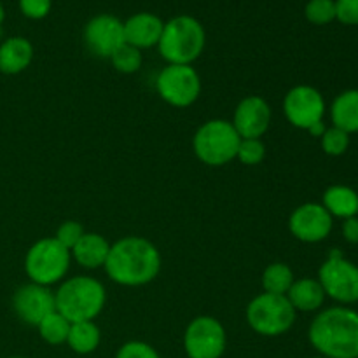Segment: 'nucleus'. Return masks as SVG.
Returning <instances> with one entry per match:
<instances>
[{
	"instance_id": "nucleus-1",
	"label": "nucleus",
	"mask_w": 358,
	"mask_h": 358,
	"mask_svg": "<svg viewBox=\"0 0 358 358\" xmlns=\"http://www.w3.org/2000/svg\"><path fill=\"white\" fill-rule=\"evenodd\" d=\"M161 264L163 259L152 241L142 236H124L110 245L103 269L117 285L143 287L157 278Z\"/></svg>"
},
{
	"instance_id": "nucleus-11",
	"label": "nucleus",
	"mask_w": 358,
	"mask_h": 358,
	"mask_svg": "<svg viewBox=\"0 0 358 358\" xmlns=\"http://www.w3.org/2000/svg\"><path fill=\"white\" fill-rule=\"evenodd\" d=\"M325 110L324 94L310 84L294 86L283 98V114L294 128L308 131L313 124L324 121Z\"/></svg>"
},
{
	"instance_id": "nucleus-34",
	"label": "nucleus",
	"mask_w": 358,
	"mask_h": 358,
	"mask_svg": "<svg viewBox=\"0 0 358 358\" xmlns=\"http://www.w3.org/2000/svg\"><path fill=\"white\" fill-rule=\"evenodd\" d=\"M325 129H327V126H325L324 121L317 122V124L311 126L310 129H308V133H310L311 136H315V138H322V135L325 133Z\"/></svg>"
},
{
	"instance_id": "nucleus-17",
	"label": "nucleus",
	"mask_w": 358,
	"mask_h": 358,
	"mask_svg": "<svg viewBox=\"0 0 358 358\" xmlns=\"http://www.w3.org/2000/svg\"><path fill=\"white\" fill-rule=\"evenodd\" d=\"M34 59V45L24 37H9L0 44V72L16 76L24 72Z\"/></svg>"
},
{
	"instance_id": "nucleus-16",
	"label": "nucleus",
	"mask_w": 358,
	"mask_h": 358,
	"mask_svg": "<svg viewBox=\"0 0 358 358\" xmlns=\"http://www.w3.org/2000/svg\"><path fill=\"white\" fill-rule=\"evenodd\" d=\"M163 28L164 21L157 14L136 13L124 21V41L140 51L157 48Z\"/></svg>"
},
{
	"instance_id": "nucleus-18",
	"label": "nucleus",
	"mask_w": 358,
	"mask_h": 358,
	"mask_svg": "<svg viewBox=\"0 0 358 358\" xmlns=\"http://www.w3.org/2000/svg\"><path fill=\"white\" fill-rule=\"evenodd\" d=\"M108 250H110V243L107 238L98 233H84L76 247L70 250V255L83 268L98 269L105 266Z\"/></svg>"
},
{
	"instance_id": "nucleus-25",
	"label": "nucleus",
	"mask_w": 358,
	"mask_h": 358,
	"mask_svg": "<svg viewBox=\"0 0 358 358\" xmlns=\"http://www.w3.org/2000/svg\"><path fill=\"white\" fill-rule=\"evenodd\" d=\"M108 59L119 73H135L142 66V51L124 42Z\"/></svg>"
},
{
	"instance_id": "nucleus-9",
	"label": "nucleus",
	"mask_w": 358,
	"mask_h": 358,
	"mask_svg": "<svg viewBox=\"0 0 358 358\" xmlns=\"http://www.w3.org/2000/svg\"><path fill=\"white\" fill-rule=\"evenodd\" d=\"M156 90L171 107H191L201 94V77L192 65H166L157 76Z\"/></svg>"
},
{
	"instance_id": "nucleus-21",
	"label": "nucleus",
	"mask_w": 358,
	"mask_h": 358,
	"mask_svg": "<svg viewBox=\"0 0 358 358\" xmlns=\"http://www.w3.org/2000/svg\"><path fill=\"white\" fill-rule=\"evenodd\" d=\"M332 126L348 135L358 133V90H346L334 98L331 105Z\"/></svg>"
},
{
	"instance_id": "nucleus-2",
	"label": "nucleus",
	"mask_w": 358,
	"mask_h": 358,
	"mask_svg": "<svg viewBox=\"0 0 358 358\" xmlns=\"http://www.w3.org/2000/svg\"><path fill=\"white\" fill-rule=\"evenodd\" d=\"M308 338L320 357L358 358V311L350 306L318 311Z\"/></svg>"
},
{
	"instance_id": "nucleus-19",
	"label": "nucleus",
	"mask_w": 358,
	"mask_h": 358,
	"mask_svg": "<svg viewBox=\"0 0 358 358\" xmlns=\"http://www.w3.org/2000/svg\"><path fill=\"white\" fill-rule=\"evenodd\" d=\"M325 292L322 289L320 282L317 278H299L294 280L292 287L287 292V299L292 304V308L301 313H313L320 311L325 303Z\"/></svg>"
},
{
	"instance_id": "nucleus-13",
	"label": "nucleus",
	"mask_w": 358,
	"mask_h": 358,
	"mask_svg": "<svg viewBox=\"0 0 358 358\" xmlns=\"http://www.w3.org/2000/svg\"><path fill=\"white\" fill-rule=\"evenodd\" d=\"M84 42L98 58H110L124 44V23L114 14H98L84 27Z\"/></svg>"
},
{
	"instance_id": "nucleus-36",
	"label": "nucleus",
	"mask_w": 358,
	"mask_h": 358,
	"mask_svg": "<svg viewBox=\"0 0 358 358\" xmlns=\"http://www.w3.org/2000/svg\"><path fill=\"white\" fill-rule=\"evenodd\" d=\"M10 358H23V357H10Z\"/></svg>"
},
{
	"instance_id": "nucleus-8",
	"label": "nucleus",
	"mask_w": 358,
	"mask_h": 358,
	"mask_svg": "<svg viewBox=\"0 0 358 358\" xmlns=\"http://www.w3.org/2000/svg\"><path fill=\"white\" fill-rule=\"evenodd\" d=\"M318 282L325 296L339 306L358 303V266L339 250H332L318 269Z\"/></svg>"
},
{
	"instance_id": "nucleus-5",
	"label": "nucleus",
	"mask_w": 358,
	"mask_h": 358,
	"mask_svg": "<svg viewBox=\"0 0 358 358\" xmlns=\"http://www.w3.org/2000/svg\"><path fill=\"white\" fill-rule=\"evenodd\" d=\"M241 136L233 122L226 119H212L201 124L192 138L196 157L206 166L219 168L236 159Z\"/></svg>"
},
{
	"instance_id": "nucleus-14",
	"label": "nucleus",
	"mask_w": 358,
	"mask_h": 358,
	"mask_svg": "<svg viewBox=\"0 0 358 358\" xmlns=\"http://www.w3.org/2000/svg\"><path fill=\"white\" fill-rule=\"evenodd\" d=\"M13 308L20 320L37 327L49 313L56 310L55 292L49 287L30 282L14 292Z\"/></svg>"
},
{
	"instance_id": "nucleus-12",
	"label": "nucleus",
	"mask_w": 358,
	"mask_h": 358,
	"mask_svg": "<svg viewBox=\"0 0 358 358\" xmlns=\"http://www.w3.org/2000/svg\"><path fill=\"white\" fill-rule=\"evenodd\" d=\"M332 227H334V219L322 203H304L290 213V233L303 243L313 245L325 241L331 236Z\"/></svg>"
},
{
	"instance_id": "nucleus-7",
	"label": "nucleus",
	"mask_w": 358,
	"mask_h": 358,
	"mask_svg": "<svg viewBox=\"0 0 358 358\" xmlns=\"http://www.w3.org/2000/svg\"><path fill=\"white\" fill-rule=\"evenodd\" d=\"M297 311L289 303L287 296L262 292L248 303L247 322L254 332L264 338H276L296 324Z\"/></svg>"
},
{
	"instance_id": "nucleus-26",
	"label": "nucleus",
	"mask_w": 358,
	"mask_h": 358,
	"mask_svg": "<svg viewBox=\"0 0 358 358\" xmlns=\"http://www.w3.org/2000/svg\"><path fill=\"white\" fill-rule=\"evenodd\" d=\"M352 135H348L343 129L336 128V126H331V128L325 129V133L320 138V145L324 149V152L331 157H339L343 154H346V150L350 149V138Z\"/></svg>"
},
{
	"instance_id": "nucleus-22",
	"label": "nucleus",
	"mask_w": 358,
	"mask_h": 358,
	"mask_svg": "<svg viewBox=\"0 0 358 358\" xmlns=\"http://www.w3.org/2000/svg\"><path fill=\"white\" fill-rule=\"evenodd\" d=\"M101 341L100 329L94 322H79V324H70L69 338L66 345L70 350L79 355H90L98 348Z\"/></svg>"
},
{
	"instance_id": "nucleus-30",
	"label": "nucleus",
	"mask_w": 358,
	"mask_h": 358,
	"mask_svg": "<svg viewBox=\"0 0 358 358\" xmlns=\"http://www.w3.org/2000/svg\"><path fill=\"white\" fill-rule=\"evenodd\" d=\"M115 358H161L159 353L143 341H128L117 350Z\"/></svg>"
},
{
	"instance_id": "nucleus-15",
	"label": "nucleus",
	"mask_w": 358,
	"mask_h": 358,
	"mask_svg": "<svg viewBox=\"0 0 358 358\" xmlns=\"http://www.w3.org/2000/svg\"><path fill=\"white\" fill-rule=\"evenodd\" d=\"M273 112L262 96L252 94L238 103L233 115V126L241 138H261L271 124Z\"/></svg>"
},
{
	"instance_id": "nucleus-29",
	"label": "nucleus",
	"mask_w": 358,
	"mask_h": 358,
	"mask_svg": "<svg viewBox=\"0 0 358 358\" xmlns=\"http://www.w3.org/2000/svg\"><path fill=\"white\" fill-rule=\"evenodd\" d=\"M84 233H86V231H84V227L80 226L79 222H76V220H66V222H63L62 226L58 227L55 238L63 245V247L72 250V248L76 247L77 241L83 238Z\"/></svg>"
},
{
	"instance_id": "nucleus-23",
	"label": "nucleus",
	"mask_w": 358,
	"mask_h": 358,
	"mask_svg": "<svg viewBox=\"0 0 358 358\" xmlns=\"http://www.w3.org/2000/svg\"><path fill=\"white\" fill-rule=\"evenodd\" d=\"M294 271L285 262H273L262 273V289L275 296H287L294 283Z\"/></svg>"
},
{
	"instance_id": "nucleus-10",
	"label": "nucleus",
	"mask_w": 358,
	"mask_h": 358,
	"mask_svg": "<svg viewBox=\"0 0 358 358\" xmlns=\"http://www.w3.org/2000/svg\"><path fill=\"white\" fill-rule=\"evenodd\" d=\"M226 345V329L215 317H196L184 332V350L189 358H220Z\"/></svg>"
},
{
	"instance_id": "nucleus-27",
	"label": "nucleus",
	"mask_w": 358,
	"mask_h": 358,
	"mask_svg": "<svg viewBox=\"0 0 358 358\" xmlns=\"http://www.w3.org/2000/svg\"><path fill=\"white\" fill-rule=\"evenodd\" d=\"M304 16L317 27L332 23L336 21V0H310L304 7Z\"/></svg>"
},
{
	"instance_id": "nucleus-31",
	"label": "nucleus",
	"mask_w": 358,
	"mask_h": 358,
	"mask_svg": "<svg viewBox=\"0 0 358 358\" xmlns=\"http://www.w3.org/2000/svg\"><path fill=\"white\" fill-rule=\"evenodd\" d=\"M17 3H20L21 14L34 21L44 20L52 9V0H17Z\"/></svg>"
},
{
	"instance_id": "nucleus-4",
	"label": "nucleus",
	"mask_w": 358,
	"mask_h": 358,
	"mask_svg": "<svg viewBox=\"0 0 358 358\" xmlns=\"http://www.w3.org/2000/svg\"><path fill=\"white\" fill-rule=\"evenodd\" d=\"M206 45L205 27L189 14L171 17L161 34L159 55L168 65H192Z\"/></svg>"
},
{
	"instance_id": "nucleus-37",
	"label": "nucleus",
	"mask_w": 358,
	"mask_h": 358,
	"mask_svg": "<svg viewBox=\"0 0 358 358\" xmlns=\"http://www.w3.org/2000/svg\"><path fill=\"white\" fill-rule=\"evenodd\" d=\"M313 358H325V357H313Z\"/></svg>"
},
{
	"instance_id": "nucleus-35",
	"label": "nucleus",
	"mask_w": 358,
	"mask_h": 358,
	"mask_svg": "<svg viewBox=\"0 0 358 358\" xmlns=\"http://www.w3.org/2000/svg\"><path fill=\"white\" fill-rule=\"evenodd\" d=\"M3 20H6V10H3V6H2V2H0V27H2Z\"/></svg>"
},
{
	"instance_id": "nucleus-6",
	"label": "nucleus",
	"mask_w": 358,
	"mask_h": 358,
	"mask_svg": "<svg viewBox=\"0 0 358 358\" xmlns=\"http://www.w3.org/2000/svg\"><path fill=\"white\" fill-rule=\"evenodd\" d=\"M70 250L55 236L42 238L28 248L24 255V273L31 283L51 287L65 278L70 269Z\"/></svg>"
},
{
	"instance_id": "nucleus-20",
	"label": "nucleus",
	"mask_w": 358,
	"mask_h": 358,
	"mask_svg": "<svg viewBox=\"0 0 358 358\" xmlns=\"http://www.w3.org/2000/svg\"><path fill=\"white\" fill-rule=\"evenodd\" d=\"M322 205L329 213L338 219L358 217V192L350 185H331L322 196Z\"/></svg>"
},
{
	"instance_id": "nucleus-28",
	"label": "nucleus",
	"mask_w": 358,
	"mask_h": 358,
	"mask_svg": "<svg viewBox=\"0 0 358 358\" xmlns=\"http://www.w3.org/2000/svg\"><path fill=\"white\" fill-rule=\"evenodd\" d=\"M266 157V145L261 138H241L236 159L245 166H257Z\"/></svg>"
},
{
	"instance_id": "nucleus-24",
	"label": "nucleus",
	"mask_w": 358,
	"mask_h": 358,
	"mask_svg": "<svg viewBox=\"0 0 358 358\" xmlns=\"http://www.w3.org/2000/svg\"><path fill=\"white\" fill-rule=\"evenodd\" d=\"M37 329L41 338L44 339L48 345L58 346L66 343L70 331V322L66 320L62 313H58V311L55 310L37 325Z\"/></svg>"
},
{
	"instance_id": "nucleus-3",
	"label": "nucleus",
	"mask_w": 358,
	"mask_h": 358,
	"mask_svg": "<svg viewBox=\"0 0 358 358\" xmlns=\"http://www.w3.org/2000/svg\"><path fill=\"white\" fill-rule=\"evenodd\" d=\"M56 311L70 324L94 322L107 303L103 283L93 276H73L65 280L55 292Z\"/></svg>"
},
{
	"instance_id": "nucleus-32",
	"label": "nucleus",
	"mask_w": 358,
	"mask_h": 358,
	"mask_svg": "<svg viewBox=\"0 0 358 358\" xmlns=\"http://www.w3.org/2000/svg\"><path fill=\"white\" fill-rule=\"evenodd\" d=\"M336 20L346 27H358V0H336Z\"/></svg>"
},
{
	"instance_id": "nucleus-33",
	"label": "nucleus",
	"mask_w": 358,
	"mask_h": 358,
	"mask_svg": "<svg viewBox=\"0 0 358 358\" xmlns=\"http://www.w3.org/2000/svg\"><path fill=\"white\" fill-rule=\"evenodd\" d=\"M343 238H345L348 243L357 245L358 243V217H350V219L343 220Z\"/></svg>"
}]
</instances>
